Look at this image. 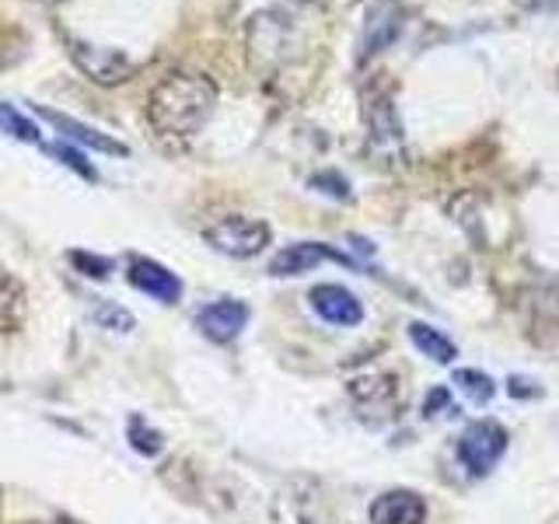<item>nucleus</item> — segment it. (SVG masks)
<instances>
[{
  "label": "nucleus",
  "mask_w": 559,
  "mask_h": 524,
  "mask_svg": "<svg viewBox=\"0 0 559 524\" xmlns=\"http://www.w3.org/2000/svg\"><path fill=\"white\" fill-rule=\"evenodd\" d=\"M217 87L200 74H168L147 98V119L162 136H192L214 116Z\"/></svg>",
  "instance_id": "obj_1"
},
{
  "label": "nucleus",
  "mask_w": 559,
  "mask_h": 524,
  "mask_svg": "<svg viewBox=\"0 0 559 524\" xmlns=\"http://www.w3.org/2000/svg\"><path fill=\"white\" fill-rule=\"evenodd\" d=\"M507 451V430L497 419H472L459 437V462L468 468V476H489Z\"/></svg>",
  "instance_id": "obj_2"
},
{
  "label": "nucleus",
  "mask_w": 559,
  "mask_h": 524,
  "mask_svg": "<svg viewBox=\"0 0 559 524\" xmlns=\"http://www.w3.org/2000/svg\"><path fill=\"white\" fill-rule=\"evenodd\" d=\"M210 249H217L231 259H252L270 245L273 231L266 221H252V217H224L217 224H210L203 231Z\"/></svg>",
  "instance_id": "obj_3"
},
{
  "label": "nucleus",
  "mask_w": 559,
  "mask_h": 524,
  "mask_svg": "<svg viewBox=\"0 0 559 524\" xmlns=\"http://www.w3.org/2000/svg\"><path fill=\"white\" fill-rule=\"evenodd\" d=\"M367 127H371V147L384 157V162L402 165L406 162V140H402V122L392 109V98L381 95L367 109Z\"/></svg>",
  "instance_id": "obj_4"
},
{
  "label": "nucleus",
  "mask_w": 559,
  "mask_h": 524,
  "mask_svg": "<svg viewBox=\"0 0 559 524\" xmlns=\"http://www.w3.org/2000/svg\"><path fill=\"white\" fill-rule=\"evenodd\" d=\"M325 259L340 262V266H354V259L329 249L322 241H297V245H287V249H280L270 259V276H301V273H311Z\"/></svg>",
  "instance_id": "obj_5"
},
{
  "label": "nucleus",
  "mask_w": 559,
  "mask_h": 524,
  "mask_svg": "<svg viewBox=\"0 0 559 524\" xmlns=\"http://www.w3.org/2000/svg\"><path fill=\"white\" fill-rule=\"evenodd\" d=\"M308 301H311V311L329 325L354 329L364 322V305L357 301V294H349L340 284H319L308 294Z\"/></svg>",
  "instance_id": "obj_6"
},
{
  "label": "nucleus",
  "mask_w": 559,
  "mask_h": 524,
  "mask_svg": "<svg viewBox=\"0 0 559 524\" xmlns=\"http://www.w3.org/2000/svg\"><path fill=\"white\" fill-rule=\"evenodd\" d=\"M35 116L39 119H46V122H52L60 133H63V140H74V144H81V147H92V151H98V154H119V157H127L130 154V147L122 144V140H112L109 133H102V130H95V127H87V122H81V119H74V116H63V112H57V109H46V105H35Z\"/></svg>",
  "instance_id": "obj_7"
},
{
  "label": "nucleus",
  "mask_w": 559,
  "mask_h": 524,
  "mask_svg": "<svg viewBox=\"0 0 559 524\" xmlns=\"http://www.w3.org/2000/svg\"><path fill=\"white\" fill-rule=\"evenodd\" d=\"M70 57L84 70L87 78L98 84H119L133 74V63L116 49H98V46H84V43H70Z\"/></svg>",
  "instance_id": "obj_8"
},
{
  "label": "nucleus",
  "mask_w": 559,
  "mask_h": 524,
  "mask_svg": "<svg viewBox=\"0 0 559 524\" xmlns=\"http://www.w3.org/2000/svg\"><path fill=\"white\" fill-rule=\"evenodd\" d=\"M127 279L140 294H147L162 305H175L182 297V279L154 259H133L127 270Z\"/></svg>",
  "instance_id": "obj_9"
},
{
  "label": "nucleus",
  "mask_w": 559,
  "mask_h": 524,
  "mask_svg": "<svg viewBox=\"0 0 559 524\" xmlns=\"http://www.w3.org/2000/svg\"><path fill=\"white\" fill-rule=\"evenodd\" d=\"M197 325L206 340L214 343H231L241 336V329L249 325V305L241 301H214L197 311Z\"/></svg>",
  "instance_id": "obj_10"
},
{
  "label": "nucleus",
  "mask_w": 559,
  "mask_h": 524,
  "mask_svg": "<svg viewBox=\"0 0 559 524\" xmlns=\"http://www.w3.org/2000/svg\"><path fill=\"white\" fill-rule=\"evenodd\" d=\"M427 500L413 489H389L371 503V524H424Z\"/></svg>",
  "instance_id": "obj_11"
},
{
  "label": "nucleus",
  "mask_w": 559,
  "mask_h": 524,
  "mask_svg": "<svg viewBox=\"0 0 559 524\" xmlns=\"http://www.w3.org/2000/svg\"><path fill=\"white\" fill-rule=\"evenodd\" d=\"M402 22H399V8L389 4V0H381L371 11H367V28H364V60L374 57L378 49L389 46L395 35H399Z\"/></svg>",
  "instance_id": "obj_12"
},
{
  "label": "nucleus",
  "mask_w": 559,
  "mask_h": 524,
  "mask_svg": "<svg viewBox=\"0 0 559 524\" xmlns=\"http://www.w3.org/2000/svg\"><path fill=\"white\" fill-rule=\"evenodd\" d=\"M409 340H413V346L419 349V354H424L427 360H433V364H451L454 357H459V346H454L444 332H437V329H430L424 322L409 325Z\"/></svg>",
  "instance_id": "obj_13"
},
{
  "label": "nucleus",
  "mask_w": 559,
  "mask_h": 524,
  "mask_svg": "<svg viewBox=\"0 0 559 524\" xmlns=\"http://www.w3.org/2000/svg\"><path fill=\"white\" fill-rule=\"evenodd\" d=\"M127 441L136 454H144V458H157V454L165 451V437L162 430H154L144 416H130L127 424Z\"/></svg>",
  "instance_id": "obj_14"
},
{
  "label": "nucleus",
  "mask_w": 559,
  "mask_h": 524,
  "mask_svg": "<svg viewBox=\"0 0 559 524\" xmlns=\"http://www.w3.org/2000/svg\"><path fill=\"white\" fill-rule=\"evenodd\" d=\"M0 133L22 140V144H43V130L8 102H0Z\"/></svg>",
  "instance_id": "obj_15"
},
{
  "label": "nucleus",
  "mask_w": 559,
  "mask_h": 524,
  "mask_svg": "<svg viewBox=\"0 0 559 524\" xmlns=\"http://www.w3.org/2000/svg\"><path fill=\"white\" fill-rule=\"evenodd\" d=\"M454 384H459V392L468 398V402H476V406H486L489 398H493V392H497V384H493V378L489 374H483V371H454Z\"/></svg>",
  "instance_id": "obj_16"
},
{
  "label": "nucleus",
  "mask_w": 559,
  "mask_h": 524,
  "mask_svg": "<svg viewBox=\"0 0 559 524\" xmlns=\"http://www.w3.org/2000/svg\"><path fill=\"white\" fill-rule=\"evenodd\" d=\"M92 322H95L98 329H109V332H133V325H136L133 314H130L127 308L112 305V301H98V305L92 308Z\"/></svg>",
  "instance_id": "obj_17"
},
{
  "label": "nucleus",
  "mask_w": 559,
  "mask_h": 524,
  "mask_svg": "<svg viewBox=\"0 0 559 524\" xmlns=\"http://www.w3.org/2000/svg\"><path fill=\"white\" fill-rule=\"evenodd\" d=\"M49 154H52V157H60V162H63L67 168H74V171L81 175V179H87V182H98V171H95V165H87V162H84V154L70 147L67 140H60V144H52V147H49Z\"/></svg>",
  "instance_id": "obj_18"
},
{
  "label": "nucleus",
  "mask_w": 559,
  "mask_h": 524,
  "mask_svg": "<svg viewBox=\"0 0 559 524\" xmlns=\"http://www.w3.org/2000/svg\"><path fill=\"white\" fill-rule=\"evenodd\" d=\"M70 262L84 273V276H95V279H105L112 270V259H102V255H87V252H70Z\"/></svg>",
  "instance_id": "obj_19"
},
{
  "label": "nucleus",
  "mask_w": 559,
  "mask_h": 524,
  "mask_svg": "<svg viewBox=\"0 0 559 524\" xmlns=\"http://www.w3.org/2000/svg\"><path fill=\"white\" fill-rule=\"evenodd\" d=\"M444 406H448V389H437V392L427 395L424 413H427V416H437V409H444Z\"/></svg>",
  "instance_id": "obj_20"
},
{
  "label": "nucleus",
  "mask_w": 559,
  "mask_h": 524,
  "mask_svg": "<svg viewBox=\"0 0 559 524\" xmlns=\"http://www.w3.org/2000/svg\"><path fill=\"white\" fill-rule=\"evenodd\" d=\"M8 305H11V287H8V279L0 276V314L8 311Z\"/></svg>",
  "instance_id": "obj_21"
},
{
  "label": "nucleus",
  "mask_w": 559,
  "mask_h": 524,
  "mask_svg": "<svg viewBox=\"0 0 559 524\" xmlns=\"http://www.w3.org/2000/svg\"><path fill=\"white\" fill-rule=\"evenodd\" d=\"M57 524H63V521H57Z\"/></svg>",
  "instance_id": "obj_22"
}]
</instances>
